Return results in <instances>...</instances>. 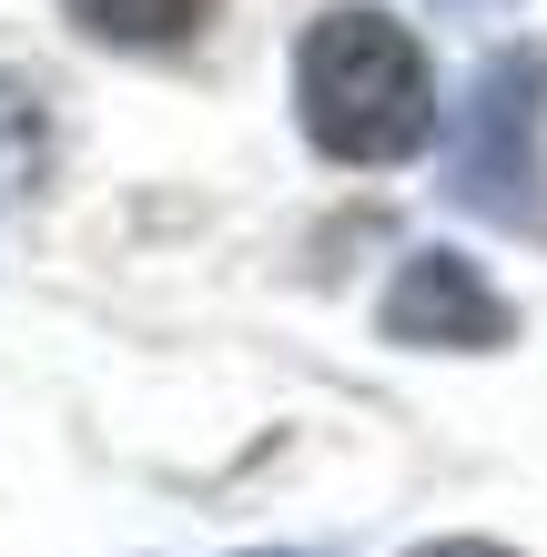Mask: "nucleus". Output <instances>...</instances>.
Returning a JSON list of instances; mask_svg holds the SVG:
<instances>
[{"label": "nucleus", "instance_id": "f257e3e1", "mask_svg": "<svg viewBox=\"0 0 547 557\" xmlns=\"http://www.w3.org/2000/svg\"><path fill=\"white\" fill-rule=\"evenodd\" d=\"M295 122L345 173H396V162H415L436 143V61H426V41L406 21L365 11V0L304 21V41H295Z\"/></svg>", "mask_w": 547, "mask_h": 557}, {"label": "nucleus", "instance_id": "f03ea898", "mask_svg": "<svg viewBox=\"0 0 547 557\" xmlns=\"http://www.w3.org/2000/svg\"><path fill=\"white\" fill-rule=\"evenodd\" d=\"M446 203L487 234L547 244V41H497L476 61L446 133Z\"/></svg>", "mask_w": 547, "mask_h": 557}, {"label": "nucleus", "instance_id": "7ed1b4c3", "mask_svg": "<svg viewBox=\"0 0 547 557\" xmlns=\"http://www.w3.org/2000/svg\"><path fill=\"white\" fill-rule=\"evenodd\" d=\"M385 345H415V355H497V345H518V305L467 264L457 244H415L396 284H385Z\"/></svg>", "mask_w": 547, "mask_h": 557}, {"label": "nucleus", "instance_id": "20e7f679", "mask_svg": "<svg viewBox=\"0 0 547 557\" xmlns=\"http://www.w3.org/2000/svg\"><path fill=\"white\" fill-rule=\"evenodd\" d=\"M61 11H72L102 51H183L223 0H61Z\"/></svg>", "mask_w": 547, "mask_h": 557}, {"label": "nucleus", "instance_id": "39448f33", "mask_svg": "<svg viewBox=\"0 0 547 557\" xmlns=\"http://www.w3.org/2000/svg\"><path fill=\"white\" fill-rule=\"evenodd\" d=\"M51 173V112H41V91L0 72V203H30Z\"/></svg>", "mask_w": 547, "mask_h": 557}, {"label": "nucleus", "instance_id": "423d86ee", "mask_svg": "<svg viewBox=\"0 0 547 557\" xmlns=\"http://www.w3.org/2000/svg\"><path fill=\"white\" fill-rule=\"evenodd\" d=\"M406 557H527V547H507V537H426V547H406Z\"/></svg>", "mask_w": 547, "mask_h": 557}, {"label": "nucleus", "instance_id": "0eeeda50", "mask_svg": "<svg viewBox=\"0 0 547 557\" xmlns=\"http://www.w3.org/2000/svg\"><path fill=\"white\" fill-rule=\"evenodd\" d=\"M253 557H314V547H253Z\"/></svg>", "mask_w": 547, "mask_h": 557}]
</instances>
